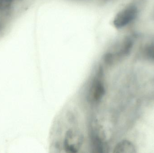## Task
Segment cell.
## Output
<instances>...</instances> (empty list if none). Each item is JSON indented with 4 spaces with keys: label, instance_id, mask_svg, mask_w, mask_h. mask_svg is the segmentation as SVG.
Here are the masks:
<instances>
[{
    "label": "cell",
    "instance_id": "5",
    "mask_svg": "<svg viewBox=\"0 0 154 153\" xmlns=\"http://www.w3.org/2000/svg\"><path fill=\"white\" fill-rule=\"evenodd\" d=\"M145 52L148 58L154 60V44L147 46L145 49Z\"/></svg>",
    "mask_w": 154,
    "mask_h": 153
},
{
    "label": "cell",
    "instance_id": "1",
    "mask_svg": "<svg viewBox=\"0 0 154 153\" xmlns=\"http://www.w3.org/2000/svg\"><path fill=\"white\" fill-rule=\"evenodd\" d=\"M138 13L137 7L134 5H129L122 9L115 17L113 23L118 29L127 26L136 18Z\"/></svg>",
    "mask_w": 154,
    "mask_h": 153
},
{
    "label": "cell",
    "instance_id": "2",
    "mask_svg": "<svg viewBox=\"0 0 154 153\" xmlns=\"http://www.w3.org/2000/svg\"><path fill=\"white\" fill-rule=\"evenodd\" d=\"M83 135L75 129H70L66 133L64 147L67 153L78 152L83 143Z\"/></svg>",
    "mask_w": 154,
    "mask_h": 153
},
{
    "label": "cell",
    "instance_id": "4",
    "mask_svg": "<svg viewBox=\"0 0 154 153\" xmlns=\"http://www.w3.org/2000/svg\"><path fill=\"white\" fill-rule=\"evenodd\" d=\"M114 153H134L135 149L133 144L128 141H123L119 143L114 149Z\"/></svg>",
    "mask_w": 154,
    "mask_h": 153
},
{
    "label": "cell",
    "instance_id": "3",
    "mask_svg": "<svg viewBox=\"0 0 154 153\" xmlns=\"http://www.w3.org/2000/svg\"><path fill=\"white\" fill-rule=\"evenodd\" d=\"M98 75L95 78L91 88L90 97L94 101H100L105 93V89L103 82L101 81V74L100 72Z\"/></svg>",
    "mask_w": 154,
    "mask_h": 153
},
{
    "label": "cell",
    "instance_id": "6",
    "mask_svg": "<svg viewBox=\"0 0 154 153\" xmlns=\"http://www.w3.org/2000/svg\"><path fill=\"white\" fill-rule=\"evenodd\" d=\"M13 0H0V7L6 8L12 2Z\"/></svg>",
    "mask_w": 154,
    "mask_h": 153
}]
</instances>
